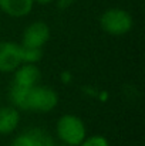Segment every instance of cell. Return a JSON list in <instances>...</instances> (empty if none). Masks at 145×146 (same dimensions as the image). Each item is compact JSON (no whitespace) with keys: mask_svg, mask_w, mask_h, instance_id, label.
I'll use <instances>...</instances> for the list:
<instances>
[{"mask_svg":"<svg viewBox=\"0 0 145 146\" xmlns=\"http://www.w3.org/2000/svg\"><path fill=\"white\" fill-rule=\"evenodd\" d=\"M10 99L17 109L33 111L46 113L54 109L58 104V95L47 85H34L30 88H21L11 85Z\"/></svg>","mask_w":145,"mask_h":146,"instance_id":"obj_1","label":"cell"},{"mask_svg":"<svg viewBox=\"0 0 145 146\" xmlns=\"http://www.w3.org/2000/svg\"><path fill=\"white\" fill-rule=\"evenodd\" d=\"M57 136L60 141L67 146H80V143L86 139V125L76 115H63L57 121L55 126Z\"/></svg>","mask_w":145,"mask_h":146,"instance_id":"obj_2","label":"cell"},{"mask_svg":"<svg viewBox=\"0 0 145 146\" xmlns=\"http://www.w3.org/2000/svg\"><path fill=\"white\" fill-rule=\"evenodd\" d=\"M134 20L127 10L122 9H108L100 17L101 29L110 36H124L131 31Z\"/></svg>","mask_w":145,"mask_h":146,"instance_id":"obj_3","label":"cell"},{"mask_svg":"<svg viewBox=\"0 0 145 146\" xmlns=\"http://www.w3.org/2000/svg\"><path fill=\"white\" fill-rule=\"evenodd\" d=\"M48 40L50 27L44 21H34L26 27L21 38V46L30 48H43Z\"/></svg>","mask_w":145,"mask_h":146,"instance_id":"obj_4","label":"cell"},{"mask_svg":"<svg viewBox=\"0 0 145 146\" xmlns=\"http://www.w3.org/2000/svg\"><path fill=\"white\" fill-rule=\"evenodd\" d=\"M21 64L20 46L13 41L0 43V72H11Z\"/></svg>","mask_w":145,"mask_h":146,"instance_id":"obj_5","label":"cell"},{"mask_svg":"<svg viewBox=\"0 0 145 146\" xmlns=\"http://www.w3.org/2000/svg\"><path fill=\"white\" fill-rule=\"evenodd\" d=\"M14 80L11 85L21 87V88H30L39 84L41 72L36 64H23L19 65L14 70Z\"/></svg>","mask_w":145,"mask_h":146,"instance_id":"obj_6","label":"cell"},{"mask_svg":"<svg viewBox=\"0 0 145 146\" xmlns=\"http://www.w3.org/2000/svg\"><path fill=\"white\" fill-rule=\"evenodd\" d=\"M33 0H0V10L10 17H24L33 10Z\"/></svg>","mask_w":145,"mask_h":146,"instance_id":"obj_7","label":"cell"},{"mask_svg":"<svg viewBox=\"0 0 145 146\" xmlns=\"http://www.w3.org/2000/svg\"><path fill=\"white\" fill-rule=\"evenodd\" d=\"M20 122L19 109L14 106H1L0 108V135H9L16 131Z\"/></svg>","mask_w":145,"mask_h":146,"instance_id":"obj_8","label":"cell"},{"mask_svg":"<svg viewBox=\"0 0 145 146\" xmlns=\"http://www.w3.org/2000/svg\"><path fill=\"white\" fill-rule=\"evenodd\" d=\"M21 64H36L43 58V48H30L20 44Z\"/></svg>","mask_w":145,"mask_h":146,"instance_id":"obj_9","label":"cell"},{"mask_svg":"<svg viewBox=\"0 0 145 146\" xmlns=\"http://www.w3.org/2000/svg\"><path fill=\"white\" fill-rule=\"evenodd\" d=\"M29 133H30V135H31V138L34 139L36 146H54L51 136L48 135L46 131H43V129L36 128V129L29 131Z\"/></svg>","mask_w":145,"mask_h":146,"instance_id":"obj_10","label":"cell"},{"mask_svg":"<svg viewBox=\"0 0 145 146\" xmlns=\"http://www.w3.org/2000/svg\"><path fill=\"white\" fill-rule=\"evenodd\" d=\"M80 146H110V142L107 141V138L101 136V135H94L90 138H86Z\"/></svg>","mask_w":145,"mask_h":146,"instance_id":"obj_11","label":"cell"},{"mask_svg":"<svg viewBox=\"0 0 145 146\" xmlns=\"http://www.w3.org/2000/svg\"><path fill=\"white\" fill-rule=\"evenodd\" d=\"M10 146H36V142H34V139L31 138V135H30L29 131H27V132L19 135V136L11 142Z\"/></svg>","mask_w":145,"mask_h":146,"instance_id":"obj_12","label":"cell"},{"mask_svg":"<svg viewBox=\"0 0 145 146\" xmlns=\"http://www.w3.org/2000/svg\"><path fill=\"white\" fill-rule=\"evenodd\" d=\"M77 0H57V7L61 9V10H65L68 7H71Z\"/></svg>","mask_w":145,"mask_h":146,"instance_id":"obj_13","label":"cell"},{"mask_svg":"<svg viewBox=\"0 0 145 146\" xmlns=\"http://www.w3.org/2000/svg\"><path fill=\"white\" fill-rule=\"evenodd\" d=\"M34 3H39V4H48V3H51L53 0H33Z\"/></svg>","mask_w":145,"mask_h":146,"instance_id":"obj_14","label":"cell"},{"mask_svg":"<svg viewBox=\"0 0 145 146\" xmlns=\"http://www.w3.org/2000/svg\"><path fill=\"white\" fill-rule=\"evenodd\" d=\"M64 146H67V145H64Z\"/></svg>","mask_w":145,"mask_h":146,"instance_id":"obj_15","label":"cell"}]
</instances>
